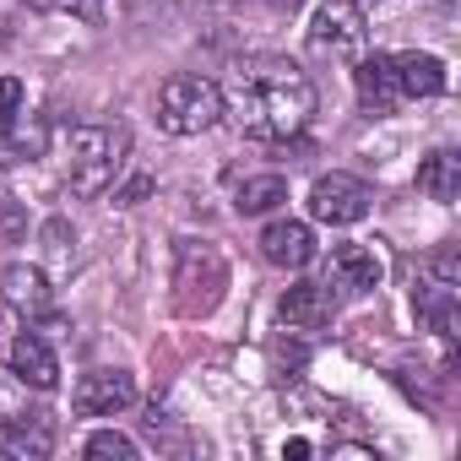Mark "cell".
I'll return each mask as SVG.
<instances>
[{"label":"cell","instance_id":"cell-1","mask_svg":"<svg viewBox=\"0 0 461 461\" xmlns=\"http://www.w3.org/2000/svg\"><path fill=\"white\" fill-rule=\"evenodd\" d=\"M222 114H234L250 141H288L315 114V82L283 55L245 60L234 66V82L222 93Z\"/></svg>","mask_w":461,"mask_h":461},{"label":"cell","instance_id":"cell-2","mask_svg":"<svg viewBox=\"0 0 461 461\" xmlns=\"http://www.w3.org/2000/svg\"><path fill=\"white\" fill-rule=\"evenodd\" d=\"M131 136L125 125H77L66 136V190L71 195H104L125 168Z\"/></svg>","mask_w":461,"mask_h":461},{"label":"cell","instance_id":"cell-3","mask_svg":"<svg viewBox=\"0 0 461 461\" xmlns=\"http://www.w3.org/2000/svg\"><path fill=\"white\" fill-rule=\"evenodd\" d=\"M222 288H228V267L222 256L206 245V240H185L179 256H174V310L179 315H212L222 304Z\"/></svg>","mask_w":461,"mask_h":461},{"label":"cell","instance_id":"cell-4","mask_svg":"<svg viewBox=\"0 0 461 461\" xmlns=\"http://www.w3.org/2000/svg\"><path fill=\"white\" fill-rule=\"evenodd\" d=\"M222 120V87L206 77H168L158 93V125L168 136H201Z\"/></svg>","mask_w":461,"mask_h":461},{"label":"cell","instance_id":"cell-5","mask_svg":"<svg viewBox=\"0 0 461 461\" xmlns=\"http://www.w3.org/2000/svg\"><path fill=\"white\" fill-rule=\"evenodd\" d=\"M456 304H461V261L456 250H439L423 261L418 272V288H412V315L439 331V337H456Z\"/></svg>","mask_w":461,"mask_h":461},{"label":"cell","instance_id":"cell-6","mask_svg":"<svg viewBox=\"0 0 461 461\" xmlns=\"http://www.w3.org/2000/svg\"><path fill=\"white\" fill-rule=\"evenodd\" d=\"M364 12H358V0H326V6L315 12L310 23V50L315 55H331V60H353L364 50Z\"/></svg>","mask_w":461,"mask_h":461},{"label":"cell","instance_id":"cell-7","mask_svg":"<svg viewBox=\"0 0 461 461\" xmlns=\"http://www.w3.org/2000/svg\"><path fill=\"white\" fill-rule=\"evenodd\" d=\"M369 185L358 174H321L315 190H310V217L331 222V228H348V222H364L369 217Z\"/></svg>","mask_w":461,"mask_h":461},{"label":"cell","instance_id":"cell-8","mask_svg":"<svg viewBox=\"0 0 461 461\" xmlns=\"http://www.w3.org/2000/svg\"><path fill=\"white\" fill-rule=\"evenodd\" d=\"M131 402H136V380H131L125 369H93V375H82L77 391H71L77 418H114V412H125Z\"/></svg>","mask_w":461,"mask_h":461},{"label":"cell","instance_id":"cell-9","mask_svg":"<svg viewBox=\"0 0 461 461\" xmlns=\"http://www.w3.org/2000/svg\"><path fill=\"white\" fill-rule=\"evenodd\" d=\"M380 277H385V267H380V256L369 245H337L331 261H326V288H342L353 299L358 294H375Z\"/></svg>","mask_w":461,"mask_h":461},{"label":"cell","instance_id":"cell-10","mask_svg":"<svg viewBox=\"0 0 461 461\" xmlns=\"http://www.w3.org/2000/svg\"><path fill=\"white\" fill-rule=\"evenodd\" d=\"M261 256H267L272 267H288V272L310 267V261H315V234H310V222H294V217L267 222V234H261Z\"/></svg>","mask_w":461,"mask_h":461},{"label":"cell","instance_id":"cell-11","mask_svg":"<svg viewBox=\"0 0 461 461\" xmlns=\"http://www.w3.org/2000/svg\"><path fill=\"white\" fill-rule=\"evenodd\" d=\"M277 315H283L288 331H321V326L337 315V304H331V288H326V283H294V288L283 294Z\"/></svg>","mask_w":461,"mask_h":461},{"label":"cell","instance_id":"cell-12","mask_svg":"<svg viewBox=\"0 0 461 461\" xmlns=\"http://www.w3.org/2000/svg\"><path fill=\"white\" fill-rule=\"evenodd\" d=\"M353 87H358V104H364L369 114H391V109L402 104V87H396V66H391V55H369V60H358Z\"/></svg>","mask_w":461,"mask_h":461},{"label":"cell","instance_id":"cell-13","mask_svg":"<svg viewBox=\"0 0 461 461\" xmlns=\"http://www.w3.org/2000/svg\"><path fill=\"white\" fill-rule=\"evenodd\" d=\"M6 364L17 369V380H23L28 391H55V385H60V364H55L50 342L33 337V331H23V337L12 342V358H6Z\"/></svg>","mask_w":461,"mask_h":461},{"label":"cell","instance_id":"cell-14","mask_svg":"<svg viewBox=\"0 0 461 461\" xmlns=\"http://www.w3.org/2000/svg\"><path fill=\"white\" fill-rule=\"evenodd\" d=\"M391 66H396L402 98H439V93H445V66H439L434 55L407 50V55H391Z\"/></svg>","mask_w":461,"mask_h":461},{"label":"cell","instance_id":"cell-15","mask_svg":"<svg viewBox=\"0 0 461 461\" xmlns=\"http://www.w3.org/2000/svg\"><path fill=\"white\" fill-rule=\"evenodd\" d=\"M418 190L429 195V201H456L461 195V158L456 152H429L423 163H418Z\"/></svg>","mask_w":461,"mask_h":461},{"label":"cell","instance_id":"cell-16","mask_svg":"<svg viewBox=\"0 0 461 461\" xmlns=\"http://www.w3.org/2000/svg\"><path fill=\"white\" fill-rule=\"evenodd\" d=\"M277 201H288V179H283V174H256V179H245V185L234 190L240 217H261V212H272Z\"/></svg>","mask_w":461,"mask_h":461},{"label":"cell","instance_id":"cell-17","mask_svg":"<svg viewBox=\"0 0 461 461\" xmlns=\"http://www.w3.org/2000/svg\"><path fill=\"white\" fill-rule=\"evenodd\" d=\"M6 304H12V310H28V315H44V310H50L44 272H33V267H12V272H6Z\"/></svg>","mask_w":461,"mask_h":461},{"label":"cell","instance_id":"cell-18","mask_svg":"<svg viewBox=\"0 0 461 461\" xmlns=\"http://www.w3.org/2000/svg\"><path fill=\"white\" fill-rule=\"evenodd\" d=\"M39 412H28V385L17 380L12 364H0V429H17V423H33Z\"/></svg>","mask_w":461,"mask_h":461},{"label":"cell","instance_id":"cell-19","mask_svg":"<svg viewBox=\"0 0 461 461\" xmlns=\"http://www.w3.org/2000/svg\"><path fill=\"white\" fill-rule=\"evenodd\" d=\"M33 12H60V17H77V23H104V6L98 0H28Z\"/></svg>","mask_w":461,"mask_h":461},{"label":"cell","instance_id":"cell-20","mask_svg":"<svg viewBox=\"0 0 461 461\" xmlns=\"http://www.w3.org/2000/svg\"><path fill=\"white\" fill-rule=\"evenodd\" d=\"M87 456H114V461H136V439H125V434H114V429H104V434H93V439H87Z\"/></svg>","mask_w":461,"mask_h":461},{"label":"cell","instance_id":"cell-21","mask_svg":"<svg viewBox=\"0 0 461 461\" xmlns=\"http://www.w3.org/2000/svg\"><path fill=\"white\" fill-rule=\"evenodd\" d=\"M23 82L17 77H0V131H12L17 120H23Z\"/></svg>","mask_w":461,"mask_h":461},{"label":"cell","instance_id":"cell-22","mask_svg":"<svg viewBox=\"0 0 461 461\" xmlns=\"http://www.w3.org/2000/svg\"><path fill=\"white\" fill-rule=\"evenodd\" d=\"M283 456H294V461H304V456H310V439H288V445H283Z\"/></svg>","mask_w":461,"mask_h":461},{"label":"cell","instance_id":"cell-23","mask_svg":"<svg viewBox=\"0 0 461 461\" xmlns=\"http://www.w3.org/2000/svg\"><path fill=\"white\" fill-rule=\"evenodd\" d=\"M267 6H272V12H299L304 0H267Z\"/></svg>","mask_w":461,"mask_h":461}]
</instances>
